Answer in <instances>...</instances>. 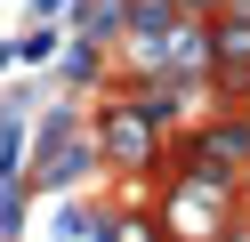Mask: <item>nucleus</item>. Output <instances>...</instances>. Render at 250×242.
I'll list each match as a JSON object with an SVG mask.
<instances>
[{
  "label": "nucleus",
  "mask_w": 250,
  "mask_h": 242,
  "mask_svg": "<svg viewBox=\"0 0 250 242\" xmlns=\"http://www.w3.org/2000/svg\"><path fill=\"white\" fill-rule=\"evenodd\" d=\"M97 161H105V154H97V137H89V129L73 121L65 105H57V113H41V129H33V186H41V194L81 186Z\"/></svg>",
  "instance_id": "nucleus-1"
},
{
  "label": "nucleus",
  "mask_w": 250,
  "mask_h": 242,
  "mask_svg": "<svg viewBox=\"0 0 250 242\" xmlns=\"http://www.w3.org/2000/svg\"><path fill=\"white\" fill-rule=\"evenodd\" d=\"M153 137H162V121H146V113L121 105V97H113V113L97 121V154H105V161H121V170L153 161Z\"/></svg>",
  "instance_id": "nucleus-2"
},
{
  "label": "nucleus",
  "mask_w": 250,
  "mask_h": 242,
  "mask_svg": "<svg viewBox=\"0 0 250 242\" xmlns=\"http://www.w3.org/2000/svg\"><path fill=\"white\" fill-rule=\"evenodd\" d=\"M97 73H105V48H97V41H73V48H65V89H89Z\"/></svg>",
  "instance_id": "nucleus-3"
}]
</instances>
